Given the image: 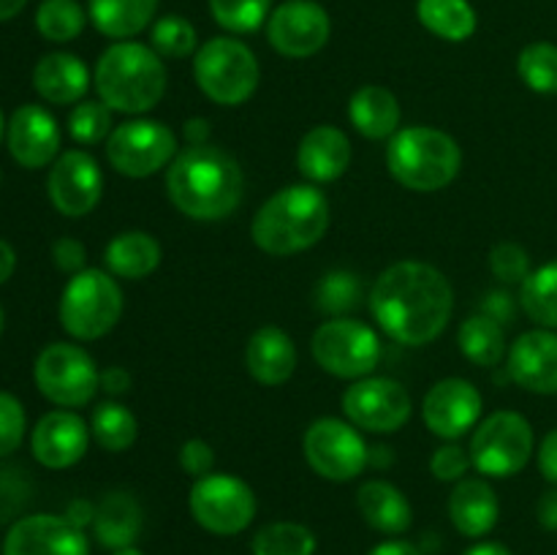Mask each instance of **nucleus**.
<instances>
[{
	"label": "nucleus",
	"instance_id": "nucleus-1",
	"mask_svg": "<svg viewBox=\"0 0 557 555\" xmlns=\"http://www.w3.org/2000/svg\"><path fill=\"white\" fill-rule=\"evenodd\" d=\"M370 313L392 341L428 346L449 326L455 288L449 278L424 261H397L375 278Z\"/></svg>",
	"mask_w": 557,
	"mask_h": 555
},
{
	"label": "nucleus",
	"instance_id": "nucleus-2",
	"mask_svg": "<svg viewBox=\"0 0 557 555\" xmlns=\"http://www.w3.org/2000/svg\"><path fill=\"white\" fill-rule=\"evenodd\" d=\"M166 194L185 218L221 221L243 201V169L221 147H188L169 163Z\"/></svg>",
	"mask_w": 557,
	"mask_h": 555
},
{
	"label": "nucleus",
	"instance_id": "nucleus-3",
	"mask_svg": "<svg viewBox=\"0 0 557 555\" xmlns=\"http://www.w3.org/2000/svg\"><path fill=\"white\" fill-rule=\"evenodd\" d=\"M166 65L152 47L139 41H114L96 63L92 85L112 112L145 114L166 92Z\"/></svg>",
	"mask_w": 557,
	"mask_h": 555
},
{
	"label": "nucleus",
	"instance_id": "nucleus-4",
	"mask_svg": "<svg viewBox=\"0 0 557 555\" xmlns=\"http://www.w3.org/2000/svg\"><path fill=\"white\" fill-rule=\"evenodd\" d=\"M330 229V201L315 185L299 183L277 190L250 223V237L264 254L294 256L319 243Z\"/></svg>",
	"mask_w": 557,
	"mask_h": 555
},
{
	"label": "nucleus",
	"instance_id": "nucleus-5",
	"mask_svg": "<svg viewBox=\"0 0 557 555\" xmlns=\"http://www.w3.org/2000/svg\"><path fill=\"white\" fill-rule=\"evenodd\" d=\"M386 166L400 185L417 194H433L455 183L462 166V152L455 136L430 125L397 131L386 147Z\"/></svg>",
	"mask_w": 557,
	"mask_h": 555
},
{
	"label": "nucleus",
	"instance_id": "nucleus-6",
	"mask_svg": "<svg viewBox=\"0 0 557 555\" xmlns=\"http://www.w3.org/2000/svg\"><path fill=\"white\" fill-rule=\"evenodd\" d=\"M194 76L210 101L239 107L259 87L261 69L248 44L232 36H218L196 49Z\"/></svg>",
	"mask_w": 557,
	"mask_h": 555
},
{
	"label": "nucleus",
	"instance_id": "nucleus-7",
	"mask_svg": "<svg viewBox=\"0 0 557 555\" xmlns=\"http://www.w3.org/2000/svg\"><path fill=\"white\" fill-rule=\"evenodd\" d=\"M123 288L112 272L82 270L71 275L60 297V324L74 341H98L123 316Z\"/></svg>",
	"mask_w": 557,
	"mask_h": 555
},
{
	"label": "nucleus",
	"instance_id": "nucleus-8",
	"mask_svg": "<svg viewBox=\"0 0 557 555\" xmlns=\"http://www.w3.org/2000/svg\"><path fill=\"white\" fill-rule=\"evenodd\" d=\"M315 365L337 379H368L381 362V341L373 326L357 319L324 321L310 341Z\"/></svg>",
	"mask_w": 557,
	"mask_h": 555
},
{
	"label": "nucleus",
	"instance_id": "nucleus-9",
	"mask_svg": "<svg viewBox=\"0 0 557 555\" xmlns=\"http://www.w3.org/2000/svg\"><path fill=\"white\" fill-rule=\"evenodd\" d=\"M38 392L60 408H79L101 390L96 359L76 343H49L33 365Z\"/></svg>",
	"mask_w": 557,
	"mask_h": 555
},
{
	"label": "nucleus",
	"instance_id": "nucleus-10",
	"mask_svg": "<svg viewBox=\"0 0 557 555\" xmlns=\"http://www.w3.org/2000/svg\"><path fill=\"white\" fill-rule=\"evenodd\" d=\"M533 428L522 414L495 411L471 439V462L484 477H515L533 455Z\"/></svg>",
	"mask_w": 557,
	"mask_h": 555
},
{
	"label": "nucleus",
	"instance_id": "nucleus-11",
	"mask_svg": "<svg viewBox=\"0 0 557 555\" xmlns=\"http://www.w3.org/2000/svg\"><path fill=\"white\" fill-rule=\"evenodd\" d=\"M177 156V136L161 120H128L114 125L107 139V161L123 177H150L169 169Z\"/></svg>",
	"mask_w": 557,
	"mask_h": 555
},
{
	"label": "nucleus",
	"instance_id": "nucleus-12",
	"mask_svg": "<svg viewBox=\"0 0 557 555\" xmlns=\"http://www.w3.org/2000/svg\"><path fill=\"white\" fill-rule=\"evenodd\" d=\"M188 506L194 520L218 536L245 531L256 517L253 490L232 473H207L196 479L188 493Z\"/></svg>",
	"mask_w": 557,
	"mask_h": 555
},
{
	"label": "nucleus",
	"instance_id": "nucleus-13",
	"mask_svg": "<svg viewBox=\"0 0 557 555\" xmlns=\"http://www.w3.org/2000/svg\"><path fill=\"white\" fill-rule=\"evenodd\" d=\"M302 449L310 468L330 482H351L370 462V449L359 428L337 417L315 419L305 430Z\"/></svg>",
	"mask_w": 557,
	"mask_h": 555
},
{
	"label": "nucleus",
	"instance_id": "nucleus-14",
	"mask_svg": "<svg viewBox=\"0 0 557 555\" xmlns=\"http://www.w3.org/2000/svg\"><path fill=\"white\" fill-rule=\"evenodd\" d=\"M346 419L368 433H397L411 419L413 403L406 386L384 375L359 379L343 392Z\"/></svg>",
	"mask_w": 557,
	"mask_h": 555
},
{
	"label": "nucleus",
	"instance_id": "nucleus-15",
	"mask_svg": "<svg viewBox=\"0 0 557 555\" xmlns=\"http://www.w3.org/2000/svg\"><path fill=\"white\" fill-rule=\"evenodd\" d=\"M332 33L330 14L315 0H283L267 20V41L277 54L305 60L326 47Z\"/></svg>",
	"mask_w": 557,
	"mask_h": 555
},
{
	"label": "nucleus",
	"instance_id": "nucleus-16",
	"mask_svg": "<svg viewBox=\"0 0 557 555\" xmlns=\"http://www.w3.org/2000/svg\"><path fill=\"white\" fill-rule=\"evenodd\" d=\"M49 201L65 218L92 212L103 194V174L96 158L85 150L60 152L47 177Z\"/></svg>",
	"mask_w": 557,
	"mask_h": 555
},
{
	"label": "nucleus",
	"instance_id": "nucleus-17",
	"mask_svg": "<svg viewBox=\"0 0 557 555\" xmlns=\"http://www.w3.org/2000/svg\"><path fill=\"white\" fill-rule=\"evenodd\" d=\"M3 555H90V547L65 515H27L5 533Z\"/></svg>",
	"mask_w": 557,
	"mask_h": 555
},
{
	"label": "nucleus",
	"instance_id": "nucleus-18",
	"mask_svg": "<svg viewBox=\"0 0 557 555\" xmlns=\"http://www.w3.org/2000/svg\"><path fill=\"white\" fill-rule=\"evenodd\" d=\"M424 424L433 435L455 441L466 435L482 417V395L468 379H444L424 395Z\"/></svg>",
	"mask_w": 557,
	"mask_h": 555
},
{
	"label": "nucleus",
	"instance_id": "nucleus-19",
	"mask_svg": "<svg viewBox=\"0 0 557 555\" xmlns=\"http://www.w3.org/2000/svg\"><path fill=\"white\" fill-rule=\"evenodd\" d=\"M90 444V428L71 408H54L44 414L30 433V452L44 468H71L85 457Z\"/></svg>",
	"mask_w": 557,
	"mask_h": 555
},
{
	"label": "nucleus",
	"instance_id": "nucleus-20",
	"mask_svg": "<svg viewBox=\"0 0 557 555\" xmlns=\"http://www.w3.org/2000/svg\"><path fill=\"white\" fill-rule=\"evenodd\" d=\"M5 145L11 158L25 169H44L60 156V125L38 103H25L5 125Z\"/></svg>",
	"mask_w": 557,
	"mask_h": 555
},
{
	"label": "nucleus",
	"instance_id": "nucleus-21",
	"mask_svg": "<svg viewBox=\"0 0 557 555\" xmlns=\"http://www.w3.org/2000/svg\"><path fill=\"white\" fill-rule=\"evenodd\" d=\"M509 375L528 392L557 395V332H522L509 348Z\"/></svg>",
	"mask_w": 557,
	"mask_h": 555
},
{
	"label": "nucleus",
	"instance_id": "nucleus-22",
	"mask_svg": "<svg viewBox=\"0 0 557 555\" xmlns=\"http://www.w3.org/2000/svg\"><path fill=\"white\" fill-rule=\"evenodd\" d=\"M351 163V141L335 125H313L297 147V169L310 183H335Z\"/></svg>",
	"mask_w": 557,
	"mask_h": 555
},
{
	"label": "nucleus",
	"instance_id": "nucleus-23",
	"mask_svg": "<svg viewBox=\"0 0 557 555\" xmlns=\"http://www.w3.org/2000/svg\"><path fill=\"white\" fill-rule=\"evenodd\" d=\"M248 373L264 386H281L297 370V346L281 326H261L250 335L245 348Z\"/></svg>",
	"mask_w": 557,
	"mask_h": 555
},
{
	"label": "nucleus",
	"instance_id": "nucleus-24",
	"mask_svg": "<svg viewBox=\"0 0 557 555\" xmlns=\"http://www.w3.org/2000/svg\"><path fill=\"white\" fill-rule=\"evenodd\" d=\"M33 87L47 103H79L90 87V69L71 52H49L33 69Z\"/></svg>",
	"mask_w": 557,
	"mask_h": 555
},
{
	"label": "nucleus",
	"instance_id": "nucleus-25",
	"mask_svg": "<svg viewBox=\"0 0 557 555\" xmlns=\"http://www.w3.org/2000/svg\"><path fill=\"white\" fill-rule=\"evenodd\" d=\"M500 504L495 490L484 479H460L449 495V517L462 536L479 539L498 522Z\"/></svg>",
	"mask_w": 557,
	"mask_h": 555
},
{
	"label": "nucleus",
	"instance_id": "nucleus-26",
	"mask_svg": "<svg viewBox=\"0 0 557 555\" xmlns=\"http://www.w3.org/2000/svg\"><path fill=\"white\" fill-rule=\"evenodd\" d=\"M348 120L364 139H392L400 125V103L381 85H364L348 101Z\"/></svg>",
	"mask_w": 557,
	"mask_h": 555
},
{
	"label": "nucleus",
	"instance_id": "nucleus-27",
	"mask_svg": "<svg viewBox=\"0 0 557 555\" xmlns=\"http://www.w3.org/2000/svg\"><path fill=\"white\" fill-rule=\"evenodd\" d=\"M141 515L139 501L131 493H109L98 501L96 517H92V531L96 539L109 550L134 547V542L141 533Z\"/></svg>",
	"mask_w": 557,
	"mask_h": 555
},
{
	"label": "nucleus",
	"instance_id": "nucleus-28",
	"mask_svg": "<svg viewBox=\"0 0 557 555\" xmlns=\"http://www.w3.org/2000/svg\"><path fill=\"white\" fill-rule=\"evenodd\" d=\"M158 0H87V16L101 36L131 41L152 27Z\"/></svg>",
	"mask_w": 557,
	"mask_h": 555
},
{
	"label": "nucleus",
	"instance_id": "nucleus-29",
	"mask_svg": "<svg viewBox=\"0 0 557 555\" xmlns=\"http://www.w3.org/2000/svg\"><path fill=\"white\" fill-rule=\"evenodd\" d=\"M357 506L364 522L381 533H406L413 522V511L403 490L384 479H370L359 488Z\"/></svg>",
	"mask_w": 557,
	"mask_h": 555
},
{
	"label": "nucleus",
	"instance_id": "nucleus-30",
	"mask_svg": "<svg viewBox=\"0 0 557 555\" xmlns=\"http://www.w3.org/2000/svg\"><path fill=\"white\" fill-rule=\"evenodd\" d=\"M161 243L147 232H123L109 239L103 261L112 275L125 281H141L161 264Z\"/></svg>",
	"mask_w": 557,
	"mask_h": 555
},
{
	"label": "nucleus",
	"instance_id": "nucleus-31",
	"mask_svg": "<svg viewBox=\"0 0 557 555\" xmlns=\"http://www.w3.org/2000/svg\"><path fill=\"white\" fill-rule=\"evenodd\" d=\"M417 16L433 36L455 44L468 41L479 25L471 0H419Z\"/></svg>",
	"mask_w": 557,
	"mask_h": 555
},
{
	"label": "nucleus",
	"instance_id": "nucleus-32",
	"mask_svg": "<svg viewBox=\"0 0 557 555\" xmlns=\"http://www.w3.org/2000/svg\"><path fill=\"white\" fill-rule=\"evenodd\" d=\"M457 343H460V351L473 365H482V368H493V365H498L506 357L504 324H498V321H493L484 313H476L462 321L460 332H457Z\"/></svg>",
	"mask_w": 557,
	"mask_h": 555
},
{
	"label": "nucleus",
	"instance_id": "nucleus-33",
	"mask_svg": "<svg viewBox=\"0 0 557 555\" xmlns=\"http://www.w3.org/2000/svg\"><path fill=\"white\" fill-rule=\"evenodd\" d=\"M520 305L531 321L544 330H557V259L539 267L522 281Z\"/></svg>",
	"mask_w": 557,
	"mask_h": 555
},
{
	"label": "nucleus",
	"instance_id": "nucleus-34",
	"mask_svg": "<svg viewBox=\"0 0 557 555\" xmlns=\"http://www.w3.org/2000/svg\"><path fill=\"white\" fill-rule=\"evenodd\" d=\"M90 433L107 452H123L136 441L139 422L128 406L117 400H103L92 408Z\"/></svg>",
	"mask_w": 557,
	"mask_h": 555
},
{
	"label": "nucleus",
	"instance_id": "nucleus-35",
	"mask_svg": "<svg viewBox=\"0 0 557 555\" xmlns=\"http://www.w3.org/2000/svg\"><path fill=\"white\" fill-rule=\"evenodd\" d=\"M87 14L79 0H41L36 9V27L47 41L69 44L85 30Z\"/></svg>",
	"mask_w": 557,
	"mask_h": 555
},
{
	"label": "nucleus",
	"instance_id": "nucleus-36",
	"mask_svg": "<svg viewBox=\"0 0 557 555\" xmlns=\"http://www.w3.org/2000/svg\"><path fill=\"white\" fill-rule=\"evenodd\" d=\"M319 542L302 522H270L253 536V555H313Z\"/></svg>",
	"mask_w": 557,
	"mask_h": 555
},
{
	"label": "nucleus",
	"instance_id": "nucleus-37",
	"mask_svg": "<svg viewBox=\"0 0 557 555\" xmlns=\"http://www.w3.org/2000/svg\"><path fill=\"white\" fill-rule=\"evenodd\" d=\"M517 71L531 90L557 96V44L533 41L517 58Z\"/></svg>",
	"mask_w": 557,
	"mask_h": 555
},
{
	"label": "nucleus",
	"instance_id": "nucleus-38",
	"mask_svg": "<svg viewBox=\"0 0 557 555\" xmlns=\"http://www.w3.org/2000/svg\"><path fill=\"white\" fill-rule=\"evenodd\" d=\"M362 299V281L351 270H332L315 286V308L330 316L351 313Z\"/></svg>",
	"mask_w": 557,
	"mask_h": 555
},
{
	"label": "nucleus",
	"instance_id": "nucleus-39",
	"mask_svg": "<svg viewBox=\"0 0 557 555\" xmlns=\"http://www.w3.org/2000/svg\"><path fill=\"white\" fill-rule=\"evenodd\" d=\"M196 44H199L196 27L190 25L185 16L166 14L161 16V20L152 22L150 47L156 49L161 58H172V60L188 58V54L196 52Z\"/></svg>",
	"mask_w": 557,
	"mask_h": 555
},
{
	"label": "nucleus",
	"instance_id": "nucleus-40",
	"mask_svg": "<svg viewBox=\"0 0 557 555\" xmlns=\"http://www.w3.org/2000/svg\"><path fill=\"white\" fill-rule=\"evenodd\" d=\"M210 14L223 30L253 33L270 20L272 0H210Z\"/></svg>",
	"mask_w": 557,
	"mask_h": 555
},
{
	"label": "nucleus",
	"instance_id": "nucleus-41",
	"mask_svg": "<svg viewBox=\"0 0 557 555\" xmlns=\"http://www.w3.org/2000/svg\"><path fill=\"white\" fill-rule=\"evenodd\" d=\"M112 109L98 101H79L69 114V134L76 145H98L112 134Z\"/></svg>",
	"mask_w": 557,
	"mask_h": 555
},
{
	"label": "nucleus",
	"instance_id": "nucleus-42",
	"mask_svg": "<svg viewBox=\"0 0 557 555\" xmlns=\"http://www.w3.org/2000/svg\"><path fill=\"white\" fill-rule=\"evenodd\" d=\"M490 270L500 283H522L531 275V256L522 245L500 243L490 250Z\"/></svg>",
	"mask_w": 557,
	"mask_h": 555
},
{
	"label": "nucleus",
	"instance_id": "nucleus-43",
	"mask_svg": "<svg viewBox=\"0 0 557 555\" xmlns=\"http://www.w3.org/2000/svg\"><path fill=\"white\" fill-rule=\"evenodd\" d=\"M25 430L27 419L22 403L11 392H0V457H9L11 452L20 449Z\"/></svg>",
	"mask_w": 557,
	"mask_h": 555
},
{
	"label": "nucleus",
	"instance_id": "nucleus-44",
	"mask_svg": "<svg viewBox=\"0 0 557 555\" xmlns=\"http://www.w3.org/2000/svg\"><path fill=\"white\" fill-rule=\"evenodd\" d=\"M471 466V455L457 444H444L441 449H435L433 460H430V471L441 482H460Z\"/></svg>",
	"mask_w": 557,
	"mask_h": 555
},
{
	"label": "nucleus",
	"instance_id": "nucleus-45",
	"mask_svg": "<svg viewBox=\"0 0 557 555\" xmlns=\"http://www.w3.org/2000/svg\"><path fill=\"white\" fill-rule=\"evenodd\" d=\"M30 484L16 468H0V522L14 517L25 506Z\"/></svg>",
	"mask_w": 557,
	"mask_h": 555
},
{
	"label": "nucleus",
	"instance_id": "nucleus-46",
	"mask_svg": "<svg viewBox=\"0 0 557 555\" xmlns=\"http://www.w3.org/2000/svg\"><path fill=\"white\" fill-rule=\"evenodd\" d=\"M180 468L188 477L201 479L215 468V449L205 439H190L180 446Z\"/></svg>",
	"mask_w": 557,
	"mask_h": 555
},
{
	"label": "nucleus",
	"instance_id": "nucleus-47",
	"mask_svg": "<svg viewBox=\"0 0 557 555\" xmlns=\"http://www.w3.org/2000/svg\"><path fill=\"white\" fill-rule=\"evenodd\" d=\"M52 261L60 272L76 275V272L85 270L87 248L79 243V239L60 237V239H54V245H52Z\"/></svg>",
	"mask_w": 557,
	"mask_h": 555
},
{
	"label": "nucleus",
	"instance_id": "nucleus-48",
	"mask_svg": "<svg viewBox=\"0 0 557 555\" xmlns=\"http://www.w3.org/2000/svg\"><path fill=\"white\" fill-rule=\"evenodd\" d=\"M517 303L509 292H490L482 303V313L490 316L498 324H509L515 319Z\"/></svg>",
	"mask_w": 557,
	"mask_h": 555
},
{
	"label": "nucleus",
	"instance_id": "nucleus-49",
	"mask_svg": "<svg viewBox=\"0 0 557 555\" xmlns=\"http://www.w3.org/2000/svg\"><path fill=\"white\" fill-rule=\"evenodd\" d=\"M539 468H542L547 482L557 484V428L544 435L542 449H539Z\"/></svg>",
	"mask_w": 557,
	"mask_h": 555
},
{
	"label": "nucleus",
	"instance_id": "nucleus-50",
	"mask_svg": "<svg viewBox=\"0 0 557 555\" xmlns=\"http://www.w3.org/2000/svg\"><path fill=\"white\" fill-rule=\"evenodd\" d=\"M101 390L114 397L125 395L131 390V373L125 368H120V365H112V368H107L101 373Z\"/></svg>",
	"mask_w": 557,
	"mask_h": 555
},
{
	"label": "nucleus",
	"instance_id": "nucleus-51",
	"mask_svg": "<svg viewBox=\"0 0 557 555\" xmlns=\"http://www.w3.org/2000/svg\"><path fill=\"white\" fill-rule=\"evenodd\" d=\"M92 517H96V506L85 498H76L65 506V520L74 522L76 528H85L92 526Z\"/></svg>",
	"mask_w": 557,
	"mask_h": 555
},
{
	"label": "nucleus",
	"instance_id": "nucleus-52",
	"mask_svg": "<svg viewBox=\"0 0 557 555\" xmlns=\"http://www.w3.org/2000/svg\"><path fill=\"white\" fill-rule=\"evenodd\" d=\"M539 522H542L547 531H557V490L542 495L539 501Z\"/></svg>",
	"mask_w": 557,
	"mask_h": 555
},
{
	"label": "nucleus",
	"instance_id": "nucleus-53",
	"mask_svg": "<svg viewBox=\"0 0 557 555\" xmlns=\"http://www.w3.org/2000/svg\"><path fill=\"white\" fill-rule=\"evenodd\" d=\"M185 139H188V147L210 145V123L205 118L188 120L185 123Z\"/></svg>",
	"mask_w": 557,
	"mask_h": 555
},
{
	"label": "nucleus",
	"instance_id": "nucleus-54",
	"mask_svg": "<svg viewBox=\"0 0 557 555\" xmlns=\"http://www.w3.org/2000/svg\"><path fill=\"white\" fill-rule=\"evenodd\" d=\"M14 267H16V254L5 239H0V286L14 275Z\"/></svg>",
	"mask_w": 557,
	"mask_h": 555
},
{
	"label": "nucleus",
	"instance_id": "nucleus-55",
	"mask_svg": "<svg viewBox=\"0 0 557 555\" xmlns=\"http://www.w3.org/2000/svg\"><path fill=\"white\" fill-rule=\"evenodd\" d=\"M370 555H419V550L411 542H400V539H392V542L379 544L375 550H370Z\"/></svg>",
	"mask_w": 557,
	"mask_h": 555
},
{
	"label": "nucleus",
	"instance_id": "nucleus-56",
	"mask_svg": "<svg viewBox=\"0 0 557 555\" xmlns=\"http://www.w3.org/2000/svg\"><path fill=\"white\" fill-rule=\"evenodd\" d=\"M462 555H515V553H511V550L500 542H482V544H473V547H468Z\"/></svg>",
	"mask_w": 557,
	"mask_h": 555
},
{
	"label": "nucleus",
	"instance_id": "nucleus-57",
	"mask_svg": "<svg viewBox=\"0 0 557 555\" xmlns=\"http://www.w3.org/2000/svg\"><path fill=\"white\" fill-rule=\"evenodd\" d=\"M27 5V0H0V22L14 20L22 9Z\"/></svg>",
	"mask_w": 557,
	"mask_h": 555
},
{
	"label": "nucleus",
	"instance_id": "nucleus-58",
	"mask_svg": "<svg viewBox=\"0 0 557 555\" xmlns=\"http://www.w3.org/2000/svg\"><path fill=\"white\" fill-rule=\"evenodd\" d=\"M112 555H145V553H141V550H136V547H123V550H114Z\"/></svg>",
	"mask_w": 557,
	"mask_h": 555
},
{
	"label": "nucleus",
	"instance_id": "nucleus-59",
	"mask_svg": "<svg viewBox=\"0 0 557 555\" xmlns=\"http://www.w3.org/2000/svg\"><path fill=\"white\" fill-rule=\"evenodd\" d=\"M5 134V120H3V109H0V139H3Z\"/></svg>",
	"mask_w": 557,
	"mask_h": 555
},
{
	"label": "nucleus",
	"instance_id": "nucleus-60",
	"mask_svg": "<svg viewBox=\"0 0 557 555\" xmlns=\"http://www.w3.org/2000/svg\"><path fill=\"white\" fill-rule=\"evenodd\" d=\"M3 326H5V313H3V305H0V335H3Z\"/></svg>",
	"mask_w": 557,
	"mask_h": 555
},
{
	"label": "nucleus",
	"instance_id": "nucleus-61",
	"mask_svg": "<svg viewBox=\"0 0 557 555\" xmlns=\"http://www.w3.org/2000/svg\"><path fill=\"white\" fill-rule=\"evenodd\" d=\"M0 180H3V174H0Z\"/></svg>",
	"mask_w": 557,
	"mask_h": 555
}]
</instances>
